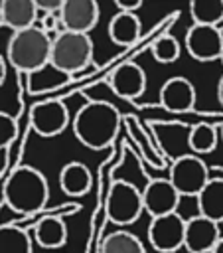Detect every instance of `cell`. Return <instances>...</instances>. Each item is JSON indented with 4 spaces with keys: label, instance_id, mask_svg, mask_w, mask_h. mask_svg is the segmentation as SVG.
Wrapping results in <instances>:
<instances>
[{
    "label": "cell",
    "instance_id": "83f0119b",
    "mask_svg": "<svg viewBox=\"0 0 223 253\" xmlns=\"http://www.w3.org/2000/svg\"><path fill=\"white\" fill-rule=\"evenodd\" d=\"M118 12H134L142 6V0H116L114 2Z\"/></svg>",
    "mask_w": 223,
    "mask_h": 253
},
{
    "label": "cell",
    "instance_id": "2e32d148",
    "mask_svg": "<svg viewBox=\"0 0 223 253\" xmlns=\"http://www.w3.org/2000/svg\"><path fill=\"white\" fill-rule=\"evenodd\" d=\"M59 186L67 196H85L93 186V174L83 162H67L59 172Z\"/></svg>",
    "mask_w": 223,
    "mask_h": 253
},
{
    "label": "cell",
    "instance_id": "277c9868",
    "mask_svg": "<svg viewBox=\"0 0 223 253\" xmlns=\"http://www.w3.org/2000/svg\"><path fill=\"white\" fill-rule=\"evenodd\" d=\"M49 63L67 73L77 75L93 65V42L89 34L75 32H59L51 43V59Z\"/></svg>",
    "mask_w": 223,
    "mask_h": 253
},
{
    "label": "cell",
    "instance_id": "44dd1931",
    "mask_svg": "<svg viewBox=\"0 0 223 253\" xmlns=\"http://www.w3.org/2000/svg\"><path fill=\"white\" fill-rule=\"evenodd\" d=\"M189 14L193 24L219 28L223 24V0H193L189 4Z\"/></svg>",
    "mask_w": 223,
    "mask_h": 253
},
{
    "label": "cell",
    "instance_id": "4dcf8cb0",
    "mask_svg": "<svg viewBox=\"0 0 223 253\" xmlns=\"http://www.w3.org/2000/svg\"><path fill=\"white\" fill-rule=\"evenodd\" d=\"M211 253H223V237H221V239H219V243H217V245H215V249H213V251H211Z\"/></svg>",
    "mask_w": 223,
    "mask_h": 253
},
{
    "label": "cell",
    "instance_id": "1f68e13d",
    "mask_svg": "<svg viewBox=\"0 0 223 253\" xmlns=\"http://www.w3.org/2000/svg\"><path fill=\"white\" fill-rule=\"evenodd\" d=\"M219 132H221V140H223V123H221V130Z\"/></svg>",
    "mask_w": 223,
    "mask_h": 253
},
{
    "label": "cell",
    "instance_id": "7a4b0ae2",
    "mask_svg": "<svg viewBox=\"0 0 223 253\" xmlns=\"http://www.w3.org/2000/svg\"><path fill=\"white\" fill-rule=\"evenodd\" d=\"M49 198V186L45 176L34 166H18L10 172L4 184L6 204L20 213L39 211Z\"/></svg>",
    "mask_w": 223,
    "mask_h": 253
},
{
    "label": "cell",
    "instance_id": "d4e9b609",
    "mask_svg": "<svg viewBox=\"0 0 223 253\" xmlns=\"http://www.w3.org/2000/svg\"><path fill=\"white\" fill-rule=\"evenodd\" d=\"M152 57L158 61V63H174L178 57H180V42L174 38V36H160L154 43H152Z\"/></svg>",
    "mask_w": 223,
    "mask_h": 253
},
{
    "label": "cell",
    "instance_id": "9a60e30c",
    "mask_svg": "<svg viewBox=\"0 0 223 253\" xmlns=\"http://www.w3.org/2000/svg\"><path fill=\"white\" fill-rule=\"evenodd\" d=\"M37 14L39 12L34 0H4L0 4V22L14 32H22L36 26L34 22Z\"/></svg>",
    "mask_w": 223,
    "mask_h": 253
},
{
    "label": "cell",
    "instance_id": "5b68a950",
    "mask_svg": "<svg viewBox=\"0 0 223 253\" xmlns=\"http://www.w3.org/2000/svg\"><path fill=\"white\" fill-rule=\"evenodd\" d=\"M144 211L142 190L126 180H116L111 184L107 196V215L116 225H130L134 223L140 213Z\"/></svg>",
    "mask_w": 223,
    "mask_h": 253
},
{
    "label": "cell",
    "instance_id": "cb8c5ba5",
    "mask_svg": "<svg viewBox=\"0 0 223 253\" xmlns=\"http://www.w3.org/2000/svg\"><path fill=\"white\" fill-rule=\"evenodd\" d=\"M59 69H55L51 63L45 65L43 69L39 71H34L28 75V87L32 93H49L53 89H59L61 85H65L69 81V77H63V79H51V75H55Z\"/></svg>",
    "mask_w": 223,
    "mask_h": 253
},
{
    "label": "cell",
    "instance_id": "ffe728a7",
    "mask_svg": "<svg viewBox=\"0 0 223 253\" xmlns=\"http://www.w3.org/2000/svg\"><path fill=\"white\" fill-rule=\"evenodd\" d=\"M32 237L18 225H0V253H32Z\"/></svg>",
    "mask_w": 223,
    "mask_h": 253
},
{
    "label": "cell",
    "instance_id": "3957f363",
    "mask_svg": "<svg viewBox=\"0 0 223 253\" xmlns=\"http://www.w3.org/2000/svg\"><path fill=\"white\" fill-rule=\"evenodd\" d=\"M51 38L43 28L32 26L22 32H14L8 47L6 57L8 63L18 69L20 73H34L49 65L51 59Z\"/></svg>",
    "mask_w": 223,
    "mask_h": 253
},
{
    "label": "cell",
    "instance_id": "d6a6232c",
    "mask_svg": "<svg viewBox=\"0 0 223 253\" xmlns=\"http://www.w3.org/2000/svg\"><path fill=\"white\" fill-rule=\"evenodd\" d=\"M221 63H223V51H221Z\"/></svg>",
    "mask_w": 223,
    "mask_h": 253
},
{
    "label": "cell",
    "instance_id": "7c38bea8",
    "mask_svg": "<svg viewBox=\"0 0 223 253\" xmlns=\"http://www.w3.org/2000/svg\"><path fill=\"white\" fill-rule=\"evenodd\" d=\"M221 239L219 223L203 217V215H193L186 219V239L184 247L189 253H211L215 245Z\"/></svg>",
    "mask_w": 223,
    "mask_h": 253
},
{
    "label": "cell",
    "instance_id": "8fae6325",
    "mask_svg": "<svg viewBox=\"0 0 223 253\" xmlns=\"http://www.w3.org/2000/svg\"><path fill=\"white\" fill-rule=\"evenodd\" d=\"M59 22L65 32L89 34L99 22V4L95 0H63Z\"/></svg>",
    "mask_w": 223,
    "mask_h": 253
},
{
    "label": "cell",
    "instance_id": "7402d4cb",
    "mask_svg": "<svg viewBox=\"0 0 223 253\" xmlns=\"http://www.w3.org/2000/svg\"><path fill=\"white\" fill-rule=\"evenodd\" d=\"M101 253H146L142 241L130 231H112L101 243Z\"/></svg>",
    "mask_w": 223,
    "mask_h": 253
},
{
    "label": "cell",
    "instance_id": "603a6c76",
    "mask_svg": "<svg viewBox=\"0 0 223 253\" xmlns=\"http://www.w3.org/2000/svg\"><path fill=\"white\" fill-rule=\"evenodd\" d=\"M217 138H219V132H217V128L213 125L199 123V125L191 126V130L187 134V144L193 150V154L197 156V154L211 152L217 146Z\"/></svg>",
    "mask_w": 223,
    "mask_h": 253
},
{
    "label": "cell",
    "instance_id": "4316f807",
    "mask_svg": "<svg viewBox=\"0 0 223 253\" xmlns=\"http://www.w3.org/2000/svg\"><path fill=\"white\" fill-rule=\"evenodd\" d=\"M34 2L37 12L41 14H57L61 12V6H63V0H34Z\"/></svg>",
    "mask_w": 223,
    "mask_h": 253
},
{
    "label": "cell",
    "instance_id": "4fadbf2b",
    "mask_svg": "<svg viewBox=\"0 0 223 253\" xmlns=\"http://www.w3.org/2000/svg\"><path fill=\"white\" fill-rule=\"evenodd\" d=\"M195 87L186 77H170L160 89V105L170 113H187L195 107Z\"/></svg>",
    "mask_w": 223,
    "mask_h": 253
},
{
    "label": "cell",
    "instance_id": "8992f818",
    "mask_svg": "<svg viewBox=\"0 0 223 253\" xmlns=\"http://www.w3.org/2000/svg\"><path fill=\"white\" fill-rule=\"evenodd\" d=\"M168 180L178 190L180 196H199V192L211 180L207 164L195 154L178 156L170 166Z\"/></svg>",
    "mask_w": 223,
    "mask_h": 253
},
{
    "label": "cell",
    "instance_id": "e0dca14e",
    "mask_svg": "<svg viewBox=\"0 0 223 253\" xmlns=\"http://www.w3.org/2000/svg\"><path fill=\"white\" fill-rule=\"evenodd\" d=\"M140 20L134 12H116L109 22V38L116 45H132L140 38Z\"/></svg>",
    "mask_w": 223,
    "mask_h": 253
},
{
    "label": "cell",
    "instance_id": "f1b7e54d",
    "mask_svg": "<svg viewBox=\"0 0 223 253\" xmlns=\"http://www.w3.org/2000/svg\"><path fill=\"white\" fill-rule=\"evenodd\" d=\"M4 79H6V59L0 55V85L4 83Z\"/></svg>",
    "mask_w": 223,
    "mask_h": 253
},
{
    "label": "cell",
    "instance_id": "6da1fadb",
    "mask_svg": "<svg viewBox=\"0 0 223 253\" xmlns=\"http://www.w3.org/2000/svg\"><path fill=\"white\" fill-rule=\"evenodd\" d=\"M120 121L122 117L114 105L107 101H89L77 111L73 119V132L83 146L103 150L116 138Z\"/></svg>",
    "mask_w": 223,
    "mask_h": 253
},
{
    "label": "cell",
    "instance_id": "d6986e66",
    "mask_svg": "<svg viewBox=\"0 0 223 253\" xmlns=\"http://www.w3.org/2000/svg\"><path fill=\"white\" fill-rule=\"evenodd\" d=\"M34 241L43 249H59L67 241V225L61 217H43L34 227Z\"/></svg>",
    "mask_w": 223,
    "mask_h": 253
},
{
    "label": "cell",
    "instance_id": "ac0fdd59",
    "mask_svg": "<svg viewBox=\"0 0 223 253\" xmlns=\"http://www.w3.org/2000/svg\"><path fill=\"white\" fill-rule=\"evenodd\" d=\"M195 200L199 215L215 223L223 221V178H211Z\"/></svg>",
    "mask_w": 223,
    "mask_h": 253
},
{
    "label": "cell",
    "instance_id": "f546056e",
    "mask_svg": "<svg viewBox=\"0 0 223 253\" xmlns=\"http://www.w3.org/2000/svg\"><path fill=\"white\" fill-rule=\"evenodd\" d=\"M217 99H219V105L223 107V75H221V79L217 83Z\"/></svg>",
    "mask_w": 223,
    "mask_h": 253
},
{
    "label": "cell",
    "instance_id": "9c48e42d",
    "mask_svg": "<svg viewBox=\"0 0 223 253\" xmlns=\"http://www.w3.org/2000/svg\"><path fill=\"white\" fill-rule=\"evenodd\" d=\"M186 49L197 61H215L221 59L223 51V34L215 26L193 24L186 34Z\"/></svg>",
    "mask_w": 223,
    "mask_h": 253
},
{
    "label": "cell",
    "instance_id": "5bb4252c",
    "mask_svg": "<svg viewBox=\"0 0 223 253\" xmlns=\"http://www.w3.org/2000/svg\"><path fill=\"white\" fill-rule=\"evenodd\" d=\"M111 89L122 99H136L146 89V73L138 63L126 61L114 67L109 77Z\"/></svg>",
    "mask_w": 223,
    "mask_h": 253
},
{
    "label": "cell",
    "instance_id": "30bf717a",
    "mask_svg": "<svg viewBox=\"0 0 223 253\" xmlns=\"http://www.w3.org/2000/svg\"><path fill=\"white\" fill-rule=\"evenodd\" d=\"M180 198L182 196L178 194V190L172 186V182L168 178H154L142 190L144 211H148L150 217L176 213Z\"/></svg>",
    "mask_w": 223,
    "mask_h": 253
},
{
    "label": "cell",
    "instance_id": "ba28073f",
    "mask_svg": "<svg viewBox=\"0 0 223 253\" xmlns=\"http://www.w3.org/2000/svg\"><path fill=\"white\" fill-rule=\"evenodd\" d=\"M69 125V111L61 99H45L30 109V126L39 136H57Z\"/></svg>",
    "mask_w": 223,
    "mask_h": 253
},
{
    "label": "cell",
    "instance_id": "484cf974",
    "mask_svg": "<svg viewBox=\"0 0 223 253\" xmlns=\"http://www.w3.org/2000/svg\"><path fill=\"white\" fill-rule=\"evenodd\" d=\"M18 136V123L6 111H0V148H6Z\"/></svg>",
    "mask_w": 223,
    "mask_h": 253
},
{
    "label": "cell",
    "instance_id": "52a82bcc",
    "mask_svg": "<svg viewBox=\"0 0 223 253\" xmlns=\"http://www.w3.org/2000/svg\"><path fill=\"white\" fill-rule=\"evenodd\" d=\"M186 219L176 211L160 217H152L148 225V241L158 253H174L184 247Z\"/></svg>",
    "mask_w": 223,
    "mask_h": 253
}]
</instances>
